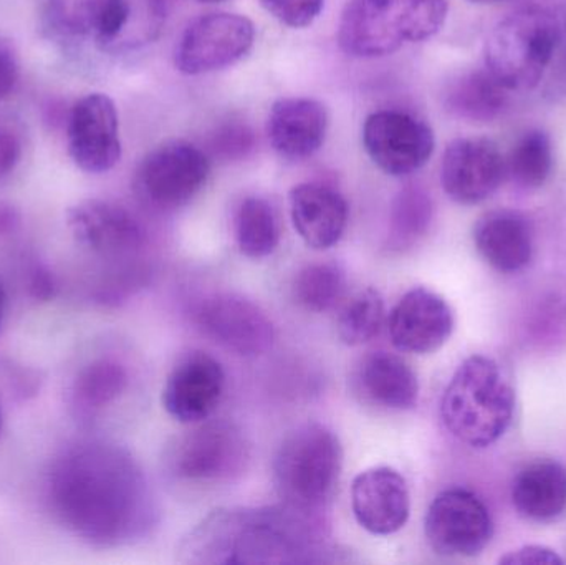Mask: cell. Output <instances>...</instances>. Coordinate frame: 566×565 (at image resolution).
<instances>
[{
    "label": "cell",
    "instance_id": "obj_40",
    "mask_svg": "<svg viewBox=\"0 0 566 565\" xmlns=\"http://www.w3.org/2000/svg\"><path fill=\"white\" fill-rule=\"evenodd\" d=\"M199 2H202V3H219V2H222V0H199Z\"/></svg>",
    "mask_w": 566,
    "mask_h": 565
},
{
    "label": "cell",
    "instance_id": "obj_30",
    "mask_svg": "<svg viewBox=\"0 0 566 565\" xmlns=\"http://www.w3.org/2000/svg\"><path fill=\"white\" fill-rule=\"evenodd\" d=\"M507 165V175L524 188H541L551 178L554 169V149L547 133L531 129L525 133L512 149Z\"/></svg>",
    "mask_w": 566,
    "mask_h": 565
},
{
    "label": "cell",
    "instance_id": "obj_10",
    "mask_svg": "<svg viewBox=\"0 0 566 565\" xmlns=\"http://www.w3.org/2000/svg\"><path fill=\"white\" fill-rule=\"evenodd\" d=\"M255 27L248 17L214 12L189 23L176 45V69L186 75H202L234 65L251 52Z\"/></svg>",
    "mask_w": 566,
    "mask_h": 565
},
{
    "label": "cell",
    "instance_id": "obj_5",
    "mask_svg": "<svg viewBox=\"0 0 566 565\" xmlns=\"http://www.w3.org/2000/svg\"><path fill=\"white\" fill-rule=\"evenodd\" d=\"M448 10L446 0H349L339 19V49L356 59L391 55L434 36Z\"/></svg>",
    "mask_w": 566,
    "mask_h": 565
},
{
    "label": "cell",
    "instance_id": "obj_1",
    "mask_svg": "<svg viewBox=\"0 0 566 565\" xmlns=\"http://www.w3.org/2000/svg\"><path fill=\"white\" fill-rule=\"evenodd\" d=\"M53 516L95 547H119L151 533L158 508L145 471L129 451L83 441L63 451L49 477Z\"/></svg>",
    "mask_w": 566,
    "mask_h": 565
},
{
    "label": "cell",
    "instance_id": "obj_32",
    "mask_svg": "<svg viewBox=\"0 0 566 565\" xmlns=\"http://www.w3.org/2000/svg\"><path fill=\"white\" fill-rule=\"evenodd\" d=\"M261 3L283 25L303 29L319 15L325 0H261Z\"/></svg>",
    "mask_w": 566,
    "mask_h": 565
},
{
    "label": "cell",
    "instance_id": "obj_33",
    "mask_svg": "<svg viewBox=\"0 0 566 565\" xmlns=\"http://www.w3.org/2000/svg\"><path fill=\"white\" fill-rule=\"evenodd\" d=\"M560 10V40L555 50L554 62L548 69L547 76L542 83V95L554 103L566 102V7H558Z\"/></svg>",
    "mask_w": 566,
    "mask_h": 565
},
{
    "label": "cell",
    "instance_id": "obj_14",
    "mask_svg": "<svg viewBox=\"0 0 566 565\" xmlns=\"http://www.w3.org/2000/svg\"><path fill=\"white\" fill-rule=\"evenodd\" d=\"M195 322L206 337L241 355L258 357L275 341L274 325L255 302L238 294H214L195 308Z\"/></svg>",
    "mask_w": 566,
    "mask_h": 565
},
{
    "label": "cell",
    "instance_id": "obj_6",
    "mask_svg": "<svg viewBox=\"0 0 566 565\" xmlns=\"http://www.w3.org/2000/svg\"><path fill=\"white\" fill-rule=\"evenodd\" d=\"M560 10L532 6L497 23L485 42V70L507 92L541 88L560 40Z\"/></svg>",
    "mask_w": 566,
    "mask_h": 565
},
{
    "label": "cell",
    "instance_id": "obj_12",
    "mask_svg": "<svg viewBox=\"0 0 566 565\" xmlns=\"http://www.w3.org/2000/svg\"><path fill=\"white\" fill-rule=\"evenodd\" d=\"M363 146L381 171L401 178L431 159L436 139L422 119L399 109H381L365 119Z\"/></svg>",
    "mask_w": 566,
    "mask_h": 565
},
{
    "label": "cell",
    "instance_id": "obj_16",
    "mask_svg": "<svg viewBox=\"0 0 566 565\" xmlns=\"http://www.w3.org/2000/svg\"><path fill=\"white\" fill-rule=\"evenodd\" d=\"M505 175L504 155L484 136L454 139L442 156V188L458 205L474 206L491 198Z\"/></svg>",
    "mask_w": 566,
    "mask_h": 565
},
{
    "label": "cell",
    "instance_id": "obj_13",
    "mask_svg": "<svg viewBox=\"0 0 566 565\" xmlns=\"http://www.w3.org/2000/svg\"><path fill=\"white\" fill-rule=\"evenodd\" d=\"M66 226L80 248L103 261H135L146 245V232L138 219L116 202H80L66 212Z\"/></svg>",
    "mask_w": 566,
    "mask_h": 565
},
{
    "label": "cell",
    "instance_id": "obj_7",
    "mask_svg": "<svg viewBox=\"0 0 566 565\" xmlns=\"http://www.w3.org/2000/svg\"><path fill=\"white\" fill-rule=\"evenodd\" d=\"M343 468L338 437L322 423H305L283 438L274 460V483L289 506L319 513L332 500Z\"/></svg>",
    "mask_w": 566,
    "mask_h": 565
},
{
    "label": "cell",
    "instance_id": "obj_34",
    "mask_svg": "<svg viewBox=\"0 0 566 565\" xmlns=\"http://www.w3.org/2000/svg\"><path fill=\"white\" fill-rule=\"evenodd\" d=\"M22 155V126L12 116L0 115V178L17 168Z\"/></svg>",
    "mask_w": 566,
    "mask_h": 565
},
{
    "label": "cell",
    "instance_id": "obj_37",
    "mask_svg": "<svg viewBox=\"0 0 566 565\" xmlns=\"http://www.w3.org/2000/svg\"><path fill=\"white\" fill-rule=\"evenodd\" d=\"M17 80H19V62L9 46L0 45V100L12 93Z\"/></svg>",
    "mask_w": 566,
    "mask_h": 565
},
{
    "label": "cell",
    "instance_id": "obj_31",
    "mask_svg": "<svg viewBox=\"0 0 566 565\" xmlns=\"http://www.w3.org/2000/svg\"><path fill=\"white\" fill-rule=\"evenodd\" d=\"M128 387V374L113 360L92 362L80 372L73 387L76 405L85 411L102 410Z\"/></svg>",
    "mask_w": 566,
    "mask_h": 565
},
{
    "label": "cell",
    "instance_id": "obj_29",
    "mask_svg": "<svg viewBox=\"0 0 566 565\" xmlns=\"http://www.w3.org/2000/svg\"><path fill=\"white\" fill-rule=\"evenodd\" d=\"M385 324V301L376 289L366 287L346 299L336 318L339 341L349 347L368 344Z\"/></svg>",
    "mask_w": 566,
    "mask_h": 565
},
{
    "label": "cell",
    "instance_id": "obj_15",
    "mask_svg": "<svg viewBox=\"0 0 566 565\" xmlns=\"http://www.w3.org/2000/svg\"><path fill=\"white\" fill-rule=\"evenodd\" d=\"M70 158L82 171L102 175L122 158L115 102L105 93H90L73 105L66 126Z\"/></svg>",
    "mask_w": 566,
    "mask_h": 565
},
{
    "label": "cell",
    "instance_id": "obj_28",
    "mask_svg": "<svg viewBox=\"0 0 566 565\" xmlns=\"http://www.w3.org/2000/svg\"><path fill=\"white\" fill-rule=\"evenodd\" d=\"M345 271L335 262L306 265L293 279L292 294L296 304L308 312L332 311L345 297Z\"/></svg>",
    "mask_w": 566,
    "mask_h": 565
},
{
    "label": "cell",
    "instance_id": "obj_9",
    "mask_svg": "<svg viewBox=\"0 0 566 565\" xmlns=\"http://www.w3.org/2000/svg\"><path fill=\"white\" fill-rule=\"evenodd\" d=\"M211 172L208 155L185 139H169L148 153L135 172L136 198L155 211H176L205 188Z\"/></svg>",
    "mask_w": 566,
    "mask_h": 565
},
{
    "label": "cell",
    "instance_id": "obj_23",
    "mask_svg": "<svg viewBox=\"0 0 566 565\" xmlns=\"http://www.w3.org/2000/svg\"><path fill=\"white\" fill-rule=\"evenodd\" d=\"M472 238L482 259L501 272L522 271L534 255L531 222L512 209L485 212L475 222Z\"/></svg>",
    "mask_w": 566,
    "mask_h": 565
},
{
    "label": "cell",
    "instance_id": "obj_2",
    "mask_svg": "<svg viewBox=\"0 0 566 565\" xmlns=\"http://www.w3.org/2000/svg\"><path fill=\"white\" fill-rule=\"evenodd\" d=\"M318 513L281 504L229 508L202 520L179 547L186 564H316L328 550Z\"/></svg>",
    "mask_w": 566,
    "mask_h": 565
},
{
    "label": "cell",
    "instance_id": "obj_4",
    "mask_svg": "<svg viewBox=\"0 0 566 565\" xmlns=\"http://www.w3.org/2000/svg\"><path fill=\"white\" fill-rule=\"evenodd\" d=\"M50 27L108 55L138 52L165 27V0H49Z\"/></svg>",
    "mask_w": 566,
    "mask_h": 565
},
{
    "label": "cell",
    "instance_id": "obj_19",
    "mask_svg": "<svg viewBox=\"0 0 566 565\" xmlns=\"http://www.w3.org/2000/svg\"><path fill=\"white\" fill-rule=\"evenodd\" d=\"M352 510L363 530L373 536H391L411 514L408 483L392 468H369L353 480Z\"/></svg>",
    "mask_w": 566,
    "mask_h": 565
},
{
    "label": "cell",
    "instance_id": "obj_42",
    "mask_svg": "<svg viewBox=\"0 0 566 565\" xmlns=\"http://www.w3.org/2000/svg\"><path fill=\"white\" fill-rule=\"evenodd\" d=\"M2 425H3V417H2V410H0V433H2Z\"/></svg>",
    "mask_w": 566,
    "mask_h": 565
},
{
    "label": "cell",
    "instance_id": "obj_36",
    "mask_svg": "<svg viewBox=\"0 0 566 565\" xmlns=\"http://www.w3.org/2000/svg\"><path fill=\"white\" fill-rule=\"evenodd\" d=\"M499 563L505 565H562L564 559L554 550H548V547L525 546L521 547V550L512 551L507 556L501 557Z\"/></svg>",
    "mask_w": 566,
    "mask_h": 565
},
{
    "label": "cell",
    "instance_id": "obj_21",
    "mask_svg": "<svg viewBox=\"0 0 566 565\" xmlns=\"http://www.w3.org/2000/svg\"><path fill=\"white\" fill-rule=\"evenodd\" d=\"M328 132V112L313 98H281L269 113L272 148L285 159L300 161L315 155Z\"/></svg>",
    "mask_w": 566,
    "mask_h": 565
},
{
    "label": "cell",
    "instance_id": "obj_22",
    "mask_svg": "<svg viewBox=\"0 0 566 565\" xmlns=\"http://www.w3.org/2000/svg\"><path fill=\"white\" fill-rule=\"evenodd\" d=\"M353 387L365 404L382 410H412L419 400L415 370L389 352H373L361 358L353 374Z\"/></svg>",
    "mask_w": 566,
    "mask_h": 565
},
{
    "label": "cell",
    "instance_id": "obj_3",
    "mask_svg": "<svg viewBox=\"0 0 566 565\" xmlns=\"http://www.w3.org/2000/svg\"><path fill=\"white\" fill-rule=\"evenodd\" d=\"M514 411L511 378L485 355H472L459 365L441 400V420L449 433L479 450L504 437Z\"/></svg>",
    "mask_w": 566,
    "mask_h": 565
},
{
    "label": "cell",
    "instance_id": "obj_11",
    "mask_svg": "<svg viewBox=\"0 0 566 565\" xmlns=\"http://www.w3.org/2000/svg\"><path fill=\"white\" fill-rule=\"evenodd\" d=\"M426 540L446 557H474L494 536V521L481 498L462 488L442 491L429 506Z\"/></svg>",
    "mask_w": 566,
    "mask_h": 565
},
{
    "label": "cell",
    "instance_id": "obj_8",
    "mask_svg": "<svg viewBox=\"0 0 566 565\" xmlns=\"http://www.w3.org/2000/svg\"><path fill=\"white\" fill-rule=\"evenodd\" d=\"M251 460L248 438L231 421H206L166 448L169 477L185 483L211 484L241 477Z\"/></svg>",
    "mask_w": 566,
    "mask_h": 565
},
{
    "label": "cell",
    "instance_id": "obj_27",
    "mask_svg": "<svg viewBox=\"0 0 566 565\" xmlns=\"http://www.w3.org/2000/svg\"><path fill=\"white\" fill-rule=\"evenodd\" d=\"M432 221V201L419 186H406L396 195L389 212L386 248L391 252H405L415 248Z\"/></svg>",
    "mask_w": 566,
    "mask_h": 565
},
{
    "label": "cell",
    "instance_id": "obj_18",
    "mask_svg": "<svg viewBox=\"0 0 566 565\" xmlns=\"http://www.w3.org/2000/svg\"><path fill=\"white\" fill-rule=\"evenodd\" d=\"M389 337L398 350L428 355L454 332V314L444 297L426 287L406 292L389 314Z\"/></svg>",
    "mask_w": 566,
    "mask_h": 565
},
{
    "label": "cell",
    "instance_id": "obj_39",
    "mask_svg": "<svg viewBox=\"0 0 566 565\" xmlns=\"http://www.w3.org/2000/svg\"><path fill=\"white\" fill-rule=\"evenodd\" d=\"M7 308V292L3 287L2 281H0V327H2L3 317H6Z\"/></svg>",
    "mask_w": 566,
    "mask_h": 565
},
{
    "label": "cell",
    "instance_id": "obj_41",
    "mask_svg": "<svg viewBox=\"0 0 566 565\" xmlns=\"http://www.w3.org/2000/svg\"><path fill=\"white\" fill-rule=\"evenodd\" d=\"M471 2H475V3H488V2H495V0H471Z\"/></svg>",
    "mask_w": 566,
    "mask_h": 565
},
{
    "label": "cell",
    "instance_id": "obj_38",
    "mask_svg": "<svg viewBox=\"0 0 566 565\" xmlns=\"http://www.w3.org/2000/svg\"><path fill=\"white\" fill-rule=\"evenodd\" d=\"M32 292L36 299H43V301H49L55 295V282L50 278L49 272L39 271L33 275Z\"/></svg>",
    "mask_w": 566,
    "mask_h": 565
},
{
    "label": "cell",
    "instance_id": "obj_35",
    "mask_svg": "<svg viewBox=\"0 0 566 565\" xmlns=\"http://www.w3.org/2000/svg\"><path fill=\"white\" fill-rule=\"evenodd\" d=\"M252 132L248 126L231 125L222 128L221 135L216 139L214 148L224 153L226 156L244 155L252 148Z\"/></svg>",
    "mask_w": 566,
    "mask_h": 565
},
{
    "label": "cell",
    "instance_id": "obj_17",
    "mask_svg": "<svg viewBox=\"0 0 566 565\" xmlns=\"http://www.w3.org/2000/svg\"><path fill=\"white\" fill-rule=\"evenodd\" d=\"M226 390L222 365L205 352H191L172 367L163 387L161 404L179 423L208 420L221 404Z\"/></svg>",
    "mask_w": 566,
    "mask_h": 565
},
{
    "label": "cell",
    "instance_id": "obj_24",
    "mask_svg": "<svg viewBox=\"0 0 566 565\" xmlns=\"http://www.w3.org/2000/svg\"><path fill=\"white\" fill-rule=\"evenodd\" d=\"M512 503L525 520H557L566 511V468L558 461L528 464L512 484Z\"/></svg>",
    "mask_w": 566,
    "mask_h": 565
},
{
    "label": "cell",
    "instance_id": "obj_20",
    "mask_svg": "<svg viewBox=\"0 0 566 565\" xmlns=\"http://www.w3.org/2000/svg\"><path fill=\"white\" fill-rule=\"evenodd\" d=\"M290 216L296 234L308 248L326 251L345 234L348 205L329 186L303 182L290 191Z\"/></svg>",
    "mask_w": 566,
    "mask_h": 565
},
{
    "label": "cell",
    "instance_id": "obj_26",
    "mask_svg": "<svg viewBox=\"0 0 566 565\" xmlns=\"http://www.w3.org/2000/svg\"><path fill=\"white\" fill-rule=\"evenodd\" d=\"M234 234L239 251L248 258L274 254L281 242V224L272 202L259 196L245 198L235 211Z\"/></svg>",
    "mask_w": 566,
    "mask_h": 565
},
{
    "label": "cell",
    "instance_id": "obj_25",
    "mask_svg": "<svg viewBox=\"0 0 566 565\" xmlns=\"http://www.w3.org/2000/svg\"><path fill=\"white\" fill-rule=\"evenodd\" d=\"M507 90L502 88L488 70L459 76L446 93V106L452 115L474 123L492 122L505 106Z\"/></svg>",
    "mask_w": 566,
    "mask_h": 565
}]
</instances>
